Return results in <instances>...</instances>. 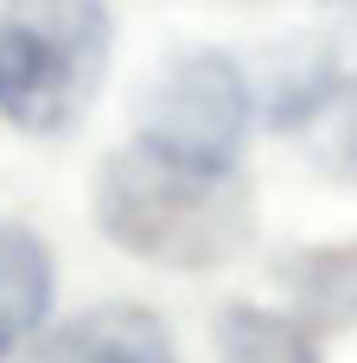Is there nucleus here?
Here are the masks:
<instances>
[{
  "label": "nucleus",
  "mask_w": 357,
  "mask_h": 363,
  "mask_svg": "<svg viewBox=\"0 0 357 363\" xmlns=\"http://www.w3.org/2000/svg\"><path fill=\"white\" fill-rule=\"evenodd\" d=\"M96 223L121 255H141L153 268H217L243 255L256 198L243 166H198L153 140H134L102 160Z\"/></svg>",
  "instance_id": "1"
},
{
  "label": "nucleus",
  "mask_w": 357,
  "mask_h": 363,
  "mask_svg": "<svg viewBox=\"0 0 357 363\" xmlns=\"http://www.w3.org/2000/svg\"><path fill=\"white\" fill-rule=\"evenodd\" d=\"M115 51L102 0H6L0 13V115L26 134H64L96 96Z\"/></svg>",
  "instance_id": "2"
},
{
  "label": "nucleus",
  "mask_w": 357,
  "mask_h": 363,
  "mask_svg": "<svg viewBox=\"0 0 357 363\" xmlns=\"http://www.w3.org/2000/svg\"><path fill=\"white\" fill-rule=\"evenodd\" d=\"M249 77L230 51H185L160 70L141 102V140L198 160V166H243L249 140Z\"/></svg>",
  "instance_id": "3"
},
{
  "label": "nucleus",
  "mask_w": 357,
  "mask_h": 363,
  "mask_svg": "<svg viewBox=\"0 0 357 363\" xmlns=\"http://www.w3.org/2000/svg\"><path fill=\"white\" fill-rule=\"evenodd\" d=\"M32 363H179L160 313L147 306H96L64 319L57 332L38 338Z\"/></svg>",
  "instance_id": "4"
},
{
  "label": "nucleus",
  "mask_w": 357,
  "mask_h": 363,
  "mask_svg": "<svg viewBox=\"0 0 357 363\" xmlns=\"http://www.w3.org/2000/svg\"><path fill=\"white\" fill-rule=\"evenodd\" d=\"M45 313H51V249L32 230L0 223V357L38 338Z\"/></svg>",
  "instance_id": "5"
},
{
  "label": "nucleus",
  "mask_w": 357,
  "mask_h": 363,
  "mask_svg": "<svg viewBox=\"0 0 357 363\" xmlns=\"http://www.w3.org/2000/svg\"><path fill=\"white\" fill-rule=\"evenodd\" d=\"M281 287L294 294L307 325L326 332H357V242L332 249H300L281 262Z\"/></svg>",
  "instance_id": "6"
},
{
  "label": "nucleus",
  "mask_w": 357,
  "mask_h": 363,
  "mask_svg": "<svg viewBox=\"0 0 357 363\" xmlns=\"http://www.w3.org/2000/svg\"><path fill=\"white\" fill-rule=\"evenodd\" d=\"M217 357L224 363H319L313 325L268 313V306H224L217 319Z\"/></svg>",
  "instance_id": "7"
},
{
  "label": "nucleus",
  "mask_w": 357,
  "mask_h": 363,
  "mask_svg": "<svg viewBox=\"0 0 357 363\" xmlns=\"http://www.w3.org/2000/svg\"><path fill=\"white\" fill-rule=\"evenodd\" d=\"M339 77L345 70H339V57L326 45H287L275 57V77H268V121L281 134H300L326 108V96L339 89Z\"/></svg>",
  "instance_id": "8"
},
{
  "label": "nucleus",
  "mask_w": 357,
  "mask_h": 363,
  "mask_svg": "<svg viewBox=\"0 0 357 363\" xmlns=\"http://www.w3.org/2000/svg\"><path fill=\"white\" fill-rule=\"evenodd\" d=\"M313 140V160L332 172V179H351L357 185V77H339V89L326 96V108L300 128Z\"/></svg>",
  "instance_id": "9"
},
{
  "label": "nucleus",
  "mask_w": 357,
  "mask_h": 363,
  "mask_svg": "<svg viewBox=\"0 0 357 363\" xmlns=\"http://www.w3.org/2000/svg\"><path fill=\"white\" fill-rule=\"evenodd\" d=\"M351 6H357V0H351Z\"/></svg>",
  "instance_id": "10"
}]
</instances>
